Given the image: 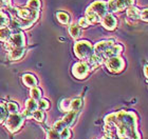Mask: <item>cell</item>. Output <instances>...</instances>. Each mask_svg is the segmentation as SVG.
<instances>
[{"label":"cell","mask_w":148,"mask_h":139,"mask_svg":"<svg viewBox=\"0 0 148 139\" xmlns=\"http://www.w3.org/2000/svg\"><path fill=\"white\" fill-rule=\"evenodd\" d=\"M114 40L113 39H109V40H102L99 41L97 43H95V45H93V54L95 55L103 56V54L105 53V51L108 49L109 46L113 45Z\"/></svg>","instance_id":"cell-11"},{"label":"cell","mask_w":148,"mask_h":139,"mask_svg":"<svg viewBox=\"0 0 148 139\" xmlns=\"http://www.w3.org/2000/svg\"><path fill=\"white\" fill-rule=\"evenodd\" d=\"M65 127H68L67 125H66L65 123H64V121L62 120H58V121H56L55 123H54V125H53V130H55L56 132H60V131H62Z\"/></svg>","instance_id":"cell-30"},{"label":"cell","mask_w":148,"mask_h":139,"mask_svg":"<svg viewBox=\"0 0 148 139\" xmlns=\"http://www.w3.org/2000/svg\"><path fill=\"white\" fill-rule=\"evenodd\" d=\"M107 13H108L107 3L102 0H96L87 7L86 18L89 20L90 23H97Z\"/></svg>","instance_id":"cell-3"},{"label":"cell","mask_w":148,"mask_h":139,"mask_svg":"<svg viewBox=\"0 0 148 139\" xmlns=\"http://www.w3.org/2000/svg\"><path fill=\"white\" fill-rule=\"evenodd\" d=\"M56 17H57V20L62 24H68L69 21H70V16L66 12H58L56 14Z\"/></svg>","instance_id":"cell-20"},{"label":"cell","mask_w":148,"mask_h":139,"mask_svg":"<svg viewBox=\"0 0 148 139\" xmlns=\"http://www.w3.org/2000/svg\"><path fill=\"white\" fill-rule=\"evenodd\" d=\"M6 108L9 114H15V113H19V106L18 104L14 101H11L6 104Z\"/></svg>","instance_id":"cell-25"},{"label":"cell","mask_w":148,"mask_h":139,"mask_svg":"<svg viewBox=\"0 0 148 139\" xmlns=\"http://www.w3.org/2000/svg\"><path fill=\"white\" fill-rule=\"evenodd\" d=\"M37 108H38V104H37L36 100H34V99H32V98L27 100V103H25V110H27V111L33 113L34 111H36Z\"/></svg>","instance_id":"cell-19"},{"label":"cell","mask_w":148,"mask_h":139,"mask_svg":"<svg viewBox=\"0 0 148 139\" xmlns=\"http://www.w3.org/2000/svg\"><path fill=\"white\" fill-rule=\"evenodd\" d=\"M77 114H78V111H73V110H70V111L67 112V114L64 118H62V120L64 121V123L67 125V127H70L72 124L75 122L76 120V117H77Z\"/></svg>","instance_id":"cell-14"},{"label":"cell","mask_w":148,"mask_h":139,"mask_svg":"<svg viewBox=\"0 0 148 139\" xmlns=\"http://www.w3.org/2000/svg\"><path fill=\"white\" fill-rule=\"evenodd\" d=\"M25 54V47H17V49H12L9 51V58L12 61H16L21 59Z\"/></svg>","instance_id":"cell-13"},{"label":"cell","mask_w":148,"mask_h":139,"mask_svg":"<svg viewBox=\"0 0 148 139\" xmlns=\"http://www.w3.org/2000/svg\"><path fill=\"white\" fill-rule=\"evenodd\" d=\"M140 11L138 7H136L134 5L132 6H129V7H127V16H128V18L130 19H133V20H136V19H140Z\"/></svg>","instance_id":"cell-16"},{"label":"cell","mask_w":148,"mask_h":139,"mask_svg":"<svg viewBox=\"0 0 148 139\" xmlns=\"http://www.w3.org/2000/svg\"><path fill=\"white\" fill-rule=\"evenodd\" d=\"M40 6H41L40 0H28V2H27V7H30L32 9L39 11Z\"/></svg>","instance_id":"cell-26"},{"label":"cell","mask_w":148,"mask_h":139,"mask_svg":"<svg viewBox=\"0 0 148 139\" xmlns=\"http://www.w3.org/2000/svg\"><path fill=\"white\" fill-rule=\"evenodd\" d=\"M144 74H145V77H147L148 75H147V65H145L144 66Z\"/></svg>","instance_id":"cell-37"},{"label":"cell","mask_w":148,"mask_h":139,"mask_svg":"<svg viewBox=\"0 0 148 139\" xmlns=\"http://www.w3.org/2000/svg\"><path fill=\"white\" fill-rule=\"evenodd\" d=\"M25 121V117L19 113L9 114L5 119V127L11 133H15L22 127Z\"/></svg>","instance_id":"cell-6"},{"label":"cell","mask_w":148,"mask_h":139,"mask_svg":"<svg viewBox=\"0 0 148 139\" xmlns=\"http://www.w3.org/2000/svg\"><path fill=\"white\" fill-rule=\"evenodd\" d=\"M101 23L106 30H108V31H113L114 28H116L117 25V20L116 18L112 15V13H107L106 15H104L101 19Z\"/></svg>","instance_id":"cell-10"},{"label":"cell","mask_w":148,"mask_h":139,"mask_svg":"<svg viewBox=\"0 0 148 139\" xmlns=\"http://www.w3.org/2000/svg\"><path fill=\"white\" fill-rule=\"evenodd\" d=\"M25 38L23 33L18 31L12 32L10 38L5 41V49L9 52L10 49H17V47H25Z\"/></svg>","instance_id":"cell-5"},{"label":"cell","mask_w":148,"mask_h":139,"mask_svg":"<svg viewBox=\"0 0 148 139\" xmlns=\"http://www.w3.org/2000/svg\"><path fill=\"white\" fill-rule=\"evenodd\" d=\"M78 25H79L80 28H88L90 25V22H89V20L86 18V17H82V18L78 20Z\"/></svg>","instance_id":"cell-33"},{"label":"cell","mask_w":148,"mask_h":139,"mask_svg":"<svg viewBox=\"0 0 148 139\" xmlns=\"http://www.w3.org/2000/svg\"><path fill=\"white\" fill-rule=\"evenodd\" d=\"M105 64L108 68V71L111 73H120L125 68V60L120 56H115V57H110L105 60Z\"/></svg>","instance_id":"cell-8"},{"label":"cell","mask_w":148,"mask_h":139,"mask_svg":"<svg viewBox=\"0 0 148 139\" xmlns=\"http://www.w3.org/2000/svg\"><path fill=\"white\" fill-rule=\"evenodd\" d=\"M140 19H142V20H144L145 22H147V20H148V9H144L142 12H140Z\"/></svg>","instance_id":"cell-34"},{"label":"cell","mask_w":148,"mask_h":139,"mask_svg":"<svg viewBox=\"0 0 148 139\" xmlns=\"http://www.w3.org/2000/svg\"><path fill=\"white\" fill-rule=\"evenodd\" d=\"M105 133L111 139H141L136 113L120 111L105 117Z\"/></svg>","instance_id":"cell-1"},{"label":"cell","mask_w":148,"mask_h":139,"mask_svg":"<svg viewBox=\"0 0 148 139\" xmlns=\"http://www.w3.org/2000/svg\"><path fill=\"white\" fill-rule=\"evenodd\" d=\"M47 139H60V136H59V133L56 132L55 130H49L48 134H47Z\"/></svg>","instance_id":"cell-32"},{"label":"cell","mask_w":148,"mask_h":139,"mask_svg":"<svg viewBox=\"0 0 148 139\" xmlns=\"http://www.w3.org/2000/svg\"><path fill=\"white\" fill-rule=\"evenodd\" d=\"M69 34L72 38L77 39V38H79L80 34H82V28L78 24H71L69 28Z\"/></svg>","instance_id":"cell-17"},{"label":"cell","mask_w":148,"mask_h":139,"mask_svg":"<svg viewBox=\"0 0 148 139\" xmlns=\"http://www.w3.org/2000/svg\"><path fill=\"white\" fill-rule=\"evenodd\" d=\"M17 16L18 18L15 19L18 25V28L25 30L31 28L37 21L39 17V11L32 9L30 7H19L17 9Z\"/></svg>","instance_id":"cell-2"},{"label":"cell","mask_w":148,"mask_h":139,"mask_svg":"<svg viewBox=\"0 0 148 139\" xmlns=\"http://www.w3.org/2000/svg\"><path fill=\"white\" fill-rule=\"evenodd\" d=\"M12 34V31L10 30V28H0V41H2V42H5L8 39L10 38Z\"/></svg>","instance_id":"cell-21"},{"label":"cell","mask_w":148,"mask_h":139,"mask_svg":"<svg viewBox=\"0 0 148 139\" xmlns=\"http://www.w3.org/2000/svg\"><path fill=\"white\" fill-rule=\"evenodd\" d=\"M74 54L78 59L87 60L93 54V45L87 40L77 41L74 44Z\"/></svg>","instance_id":"cell-4"},{"label":"cell","mask_w":148,"mask_h":139,"mask_svg":"<svg viewBox=\"0 0 148 139\" xmlns=\"http://www.w3.org/2000/svg\"><path fill=\"white\" fill-rule=\"evenodd\" d=\"M22 81H23V83H25V87H34L37 85L38 83V81H37V78L35 77L34 75L32 74H25L22 76Z\"/></svg>","instance_id":"cell-15"},{"label":"cell","mask_w":148,"mask_h":139,"mask_svg":"<svg viewBox=\"0 0 148 139\" xmlns=\"http://www.w3.org/2000/svg\"><path fill=\"white\" fill-rule=\"evenodd\" d=\"M8 115H9V112H8L6 105L3 104V103H0V123H2L3 121L5 120Z\"/></svg>","instance_id":"cell-27"},{"label":"cell","mask_w":148,"mask_h":139,"mask_svg":"<svg viewBox=\"0 0 148 139\" xmlns=\"http://www.w3.org/2000/svg\"><path fill=\"white\" fill-rule=\"evenodd\" d=\"M107 3V9L109 13L122 12L129 6L134 5L136 0H109Z\"/></svg>","instance_id":"cell-7"},{"label":"cell","mask_w":148,"mask_h":139,"mask_svg":"<svg viewBox=\"0 0 148 139\" xmlns=\"http://www.w3.org/2000/svg\"><path fill=\"white\" fill-rule=\"evenodd\" d=\"M37 104H38V108H39V110H42V111L48 110L50 106V103L47 99H39V100L37 101Z\"/></svg>","instance_id":"cell-28"},{"label":"cell","mask_w":148,"mask_h":139,"mask_svg":"<svg viewBox=\"0 0 148 139\" xmlns=\"http://www.w3.org/2000/svg\"><path fill=\"white\" fill-rule=\"evenodd\" d=\"M11 0H0V7H6L10 5Z\"/></svg>","instance_id":"cell-36"},{"label":"cell","mask_w":148,"mask_h":139,"mask_svg":"<svg viewBox=\"0 0 148 139\" xmlns=\"http://www.w3.org/2000/svg\"><path fill=\"white\" fill-rule=\"evenodd\" d=\"M70 101H71V100H69V99H64V100H62L60 105H59L60 110L64 112L70 111Z\"/></svg>","instance_id":"cell-31"},{"label":"cell","mask_w":148,"mask_h":139,"mask_svg":"<svg viewBox=\"0 0 148 139\" xmlns=\"http://www.w3.org/2000/svg\"><path fill=\"white\" fill-rule=\"evenodd\" d=\"M10 21H11V20H10L8 14L3 13L2 11H1V12H0V28H3L9 26Z\"/></svg>","instance_id":"cell-22"},{"label":"cell","mask_w":148,"mask_h":139,"mask_svg":"<svg viewBox=\"0 0 148 139\" xmlns=\"http://www.w3.org/2000/svg\"><path fill=\"white\" fill-rule=\"evenodd\" d=\"M0 12H1V9H0Z\"/></svg>","instance_id":"cell-38"},{"label":"cell","mask_w":148,"mask_h":139,"mask_svg":"<svg viewBox=\"0 0 148 139\" xmlns=\"http://www.w3.org/2000/svg\"><path fill=\"white\" fill-rule=\"evenodd\" d=\"M30 95H31V98L38 101L39 99H41V90L38 89L37 87H31V90H30Z\"/></svg>","instance_id":"cell-23"},{"label":"cell","mask_w":148,"mask_h":139,"mask_svg":"<svg viewBox=\"0 0 148 139\" xmlns=\"http://www.w3.org/2000/svg\"><path fill=\"white\" fill-rule=\"evenodd\" d=\"M83 105V100L79 98H75L70 101V110L73 111H79V108Z\"/></svg>","instance_id":"cell-24"},{"label":"cell","mask_w":148,"mask_h":139,"mask_svg":"<svg viewBox=\"0 0 148 139\" xmlns=\"http://www.w3.org/2000/svg\"><path fill=\"white\" fill-rule=\"evenodd\" d=\"M71 131L69 127H65L62 131L59 132V136H60V139H70L71 138Z\"/></svg>","instance_id":"cell-29"},{"label":"cell","mask_w":148,"mask_h":139,"mask_svg":"<svg viewBox=\"0 0 148 139\" xmlns=\"http://www.w3.org/2000/svg\"><path fill=\"white\" fill-rule=\"evenodd\" d=\"M90 70L91 68H90L89 64L87 62H76L72 66V74L77 79H84V78H86L88 76Z\"/></svg>","instance_id":"cell-9"},{"label":"cell","mask_w":148,"mask_h":139,"mask_svg":"<svg viewBox=\"0 0 148 139\" xmlns=\"http://www.w3.org/2000/svg\"><path fill=\"white\" fill-rule=\"evenodd\" d=\"M21 115L25 117V119H30V118H32V113L31 112L27 111V110H25V111L22 112Z\"/></svg>","instance_id":"cell-35"},{"label":"cell","mask_w":148,"mask_h":139,"mask_svg":"<svg viewBox=\"0 0 148 139\" xmlns=\"http://www.w3.org/2000/svg\"><path fill=\"white\" fill-rule=\"evenodd\" d=\"M32 117L34 118L36 121H38V122H43L45 119H46V114H45V112L42 110H38L37 108L36 111L32 113Z\"/></svg>","instance_id":"cell-18"},{"label":"cell","mask_w":148,"mask_h":139,"mask_svg":"<svg viewBox=\"0 0 148 139\" xmlns=\"http://www.w3.org/2000/svg\"><path fill=\"white\" fill-rule=\"evenodd\" d=\"M122 51H123V45L114 43L113 45L109 46L108 49H106L105 53L103 54V58H104L106 60L107 58H110V57H115V56H120V54L122 53Z\"/></svg>","instance_id":"cell-12"}]
</instances>
